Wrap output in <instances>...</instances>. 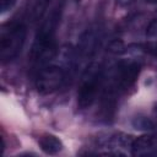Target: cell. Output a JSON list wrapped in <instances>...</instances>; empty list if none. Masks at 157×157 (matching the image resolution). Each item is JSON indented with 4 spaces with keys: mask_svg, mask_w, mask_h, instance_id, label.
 Instances as JSON below:
<instances>
[{
    "mask_svg": "<svg viewBox=\"0 0 157 157\" xmlns=\"http://www.w3.org/2000/svg\"><path fill=\"white\" fill-rule=\"evenodd\" d=\"M60 12L61 7L55 6L42 21L34 37L29 52V61L36 71L54 60L58 54L59 48L56 44V28L60 22Z\"/></svg>",
    "mask_w": 157,
    "mask_h": 157,
    "instance_id": "cell-1",
    "label": "cell"
},
{
    "mask_svg": "<svg viewBox=\"0 0 157 157\" xmlns=\"http://www.w3.org/2000/svg\"><path fill=\"white\" fill-rule=\"evenodd\" d=\"M141 65L135 60H123L119 61L112 70L107 81H104L103 94L104 98H117L118 96L125 93L139 77Z\"/></svg>",
    "mask_w": 157,
    "mask_h": 157,
    "instance_id": "cell-2",
    "label": "cell"
},
{
    "mask_svg": "<svg viewBox=\"0 0 157 157\" xmlns=\"http://www.w3.org/2000/svg\"><path fill=\"white\" fill-rule=\"evenodd\" d=\"M104 81L105 71L103 65L96 61L90 63L83 70L78 83L77 105L80 109H87L96 102L101 90H103Z\"/></svg>",
    "mask_w": 157,
    "mask_h": 157,
    "instance_id": "cell-3",
    "label": "cell"
},
{
    "mask_svg": "<svg viewBox=\"0 0 157 157\" xmlns=\"http://www.w3.org/2000/svg\"><path fill=\"white\" fill-rule=\"evenodd\" d=\"M27 38V26L21 21H11L2 25L0 31V59L9 63L16 59L23 49Z\"/></svg>",
    "mask_w": 157,
    "mask_h": 157,
    "instance_id": "cell-4",
    "label": "cell"
},
{
    "mask_svg": "<svg viewBox=\"0 0 157 157\" xmlns=\"http://www.w3.org/2000/svg\"><path fill=\"white\" fill-rule=\"evenodd\" d=\"M131 136L124 132H109L98 137L97 148L102 150L99 153L124 156L131 153Z\"/></svg>",
    "mask_w": 157,
    "mask_h": 157,
    "instance_id": "cell-5",
    "label": "cell"
},
{
    "mask_svg": "<svg viewBox=\"0 0 157 157\" xmlns=\"http://www.w3.org/2000/svg\"><path fill=\"white\" fill-rule=\"evenodd\" d=\"M131 155L134 156H157V136L145 134L131 142Z\"/></svg>",
    "mask_w": 157,
    "mask_h": 157,
    "instance_id": "cell-6",
    "label": "cell"
},
{
    "mask_svg": "<svg viewBox=\"0 0 157 157\" xmlns=\"http://www.w3.org/2000/svg\"><path fill=\"white\" fill-rule=\"evenodd\" d=\"M99 42H101V36H99V32H97L94 28H91V29H87L82 37H81V40H80V45H78V49L76 52V55H77V60H78V56L86 59V58H91L97 48L99 47Z\"/></svg>",
    "mask_w": 157,
    "mask_h": 157,
    "instance_id": "cell-7",
    "label": "cell"
},
{
    "mask_svg": "<svg viewBox=\"0 0 157 157\" xmlns=\"http://www.w3.org/2000/svg\"><path fill=\"white\" fill-rule=\"evenodd\" d=\"M49 2L50 0H27L26 11H25L27 22L32 25L39 22L43 18L44 13L47 12Z\"/></svg>",
    "mask_w": 157,
    "mask_h": 157,
    "instance_id": "cell-8",
    "label": "cell"
},
{
    "mask_svg": "<svg viewBox=\"0 0 157 157\" xmlns=\"http://www.w3.org/2000/svg\"><path fill=\"white\" fill-rule=\"evenodd\" d=\"M38 144L40 146V148L49 155H55L59 153L63 150V142L59 137H56L53 134H44L39 137Z\"/></svg>",
    "mask_w": 157,
    "mask_h": 157,
    "instance_id": "cell-9",
    "label": "cell"
},
{
    "mask_svg": "<svg viewBox=\"0 0 157 157\" xmlns=\"http://www.w3.org/2000/svg\"><path fill=\"white\" fill-rule=\"evenodd\" d=\"M146 34L150 38H157V17H155L147 26Z\"/></svg>",
    "mask_w": 157,
    "mask_h": 157,
    "instance_id": "cell-10",
    "label": "cell"
},
{
    "mask_svg": "<svg viewBox=\"0 0 157 157\" xmlns=\"http://www.w3.org/2000/svg\"><path fill=\"white\" fill-rule=\"evenodd\" d=\"M16 4V0H1V13L10 11Z\"/></svg>",
    "mask_w": 157,
    "mask_h": 157,
    "instance_id": "cell-11",
    "label": "cell"
},
{
    "mask_svg": "<svg viewBox=\"0 0 157 157\" xmlns=\"http://www.w3.org/2000/svg\"><path fill=\"white\" fill-rule=\"evenodd\" d=\"M135 0H117V4L121 7H126V6H130Z\"/></svg>",
    "mask_w": 157,
    "mask_h": 157,
    "instance_id": "cell-12",
    "label": "cell"
},
{
    "mask_svg": "<svg viewBox=\"0 0 157 157\" xmlns=\"http://www.w3.org/2000/svg\"><path fill=\"white\" fill-rule=\"evenodd\" d=\"M145 1L148 4H157V0H145Z\"/></svg>",
    "mask_w": 157,
    "mask_h": 157,
    "instance_id": "cell-13",
    "label": "cell"
},
{
    "mask_svg": "<svg viewBox=\"0 0 157 157\" xmlns=\"http://www.w3.org/2000/svg\"><path fill=\"white\" fill-rule=\"evenodd\" d=\"M155 119H156V123H157V107L155 109Z\"/></svg>",
    "mask_w": 157,
    "mask_h": 157,
    "instance_id": "cell-14",
    "label": "cell"
}]
</instances>
